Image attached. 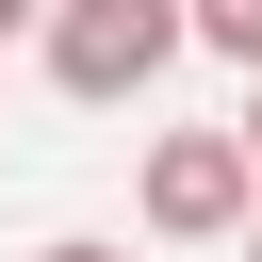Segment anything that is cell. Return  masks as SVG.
Wrapping results in <instances>:
<instances>
[{"instance_id": "cell-1", "label": "cell", "mask_w": 262, "mask_h": 262, "mask_svg": "<svg viewBox=\"0 0 262 262\" xmlns=\"http://www.w3.org/2000/svg\"><path fill=\"white\" fill-rule=\"evenodd\" d=\"M33 49H49V82H66V98H98V115H115V98H147V82L196 49V0H49V33H33Z\"/></svg>"}, {"instance_id": "cell-2", "label": "cell", "mask_w": 262, "mask_h": 262, "mask_svg": "<svg viewBox=\"0 0 262 262\" xmlns=\"http://www.w3.org/2000/svg\"><path fill=\"white\" fill-rule=\"evenodd\" d=\"M131 213H147L164 246H246V213H262V147H246V115H229V131H147Z\"/></svg>"}, {"instance_id": "cell-3", "label": "cell", "mask_w": 262, "mask_h": 262, "mask_svg": "<svg viewBox=\"0 0 262 262\" xmlns=\"http://www.w3.org/2000/svg\"><path fill=\"white\" fill-rule=\"evenodd\" d=\"M196 49L213 66H262V0H196Z\"/></svg>"}, {"instance_id": "cell-4", "label": "cell", "mask_w": 262, "mask_h": 262, "mask_svg": "<svg viewBox=\"0 0 262 262\" xmlns=\"http://www.w3.org/2000/svg\"><path fill=\"white\" fill-rule=\"evenodd\" d=\"M33 262H131V246H98V229H66V246H33Z\"/></svg>"}, {"instance_id": "cell-5", "label": "cell", "mask_w": 262, "mask_h": 262, "mask_svg": "<svg viewBox=\"0 0 262 262\" xmlns=\"http://www.w3.org/2000/svg\"><path fill=\"white\" fill-rule=\"evenodd\" d=\"M16 33H49V0H0V49H16Z\"/></svg>"}, {"instance_id": "cell-6", "label": "cell", "mask_w": 262, "mask_h": 262, "mask_svg": "<svg viewBox=\"0 0 262 262\" xmlns=\"http://www.w3.org/2000/svg\"><path fill=\"white\" fill-rule=\"evenodd\" d=\"M246 147H262V66H246Z\"/></svg>"}, {"instance_id": "cell-7", "label": "cell", "mask_w": 262, "mask_h": 262, "mask_svg": "<svg viewBox=\"0 0 262 262\" xmlns=\"http://www.w3.org/2000/svg\"><path fill=\"white\" fill-rule=\"evenodd\" d=\"M246 262H262V213H246Z\"/></svg>"}]
</instances>
